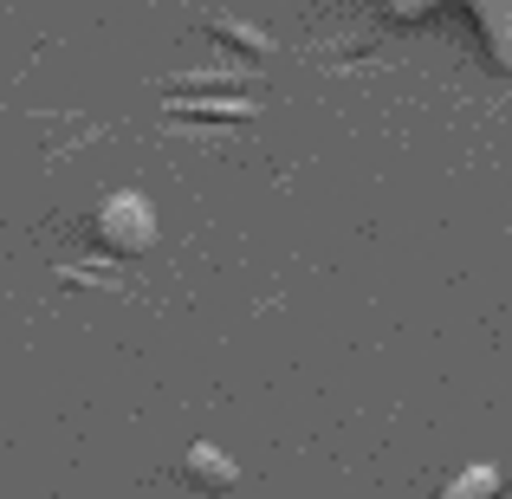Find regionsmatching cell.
<instances>
[{
    "instance_id": "1",
    "label": "cell",
    "mask_w": 512,
    "mask_h": 499,
    "mask_svg": "<svg viewBox=\"0 0 512 499\" xmlns=\"http://www.w3.org/2000/svg\"><path fill=\"white\" fill-rule=\"evenodd\" d=\"M91 234H98V247L117 253V260H143V253L163 240V221H156L150 195H137V188H111V195L98 201V214H91Z\"/></svg>"
},
{
    "instance_id": "2",
    "label": "cell",
    "mask_w": 512,
    "mask_h": 499,
    "mask_svg": "<svg viewBox=\"0 0 512 499\" xmlns=\"http://www.w3.org/2000/svg\"><path fill=\"white\" fill-rule=\"evenodd\" d=\"M467 13H474L480 26V46H487V59L512 72V0H467Z\"/></svg>"
},
{
    "instance_id": "3",
    "label": "cell",
    "mask_w": 512,
    "mask_h": 499,
    "mask_svg": "<svg viewBox=\"0 0 512 499\" xmlns=\"http://www.w3.org/2000/svg\"><path fill=\"white\" fill-rule=\"evenodd\" d=\"M182 467H188V480H195V487H208V493H227V487L240 480L234 454H227V448H214V441H195Z\"/></svg>"
},
{
    "instance_id": "4",
    "label": "cell",
    "mask_w": 512,
    "mask_h": 499,
    "mask_svg": "<svg viewBox=\"0 0 512 499\" xmlns=\"http://www.w3.org/2000/svg\"><path fill=\"white\" fill-rule=\"evenodd\" d=\"M500 493H506L500 467H493V461H474V467H461V474L448 480V493H441V499H500Z\"/></svg>"
},
{
    "instance_id": "5",
    "label": "cell",
    "mask_w": 512,
    "mask_h": 499,
    "mask_svg": "<svg viewBox=\"0 0 512 499\" xmlns=\"http://www.w3.org/2000/svg\"><path fill=\"white\" fill-rule=\"evenodd\" d=\"M435 7H441V0H389V20H396V26H415V20H428Z\"/></svg>"
},
{
    "instance_id": "6",
    "label": "cell",
    "mask_w": 512,
    "mask_h": 499,
    "mask_svg": "<svg viewBox=\"0 0 512 499\" xmlns=\"http://www.w3.org/2000/svg\"><path fill=\"white\" fill-rule=\"evenodd\" d=\"M500 499H512V493H500Z\"/></svg>"
}]
</instances>
